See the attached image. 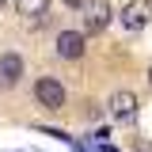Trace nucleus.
<instances>
[{
  "label": "nucleus",
  "instance_id": "f257e3e1",
  "mask_svg": "<svg viewBox=\"0 0 152 152\" xmlns=\"http://www.w3.org/2000/svg\"><path fill=\"white\" fill-rule=\"evenodd\" d=\"M34 99L46 110H61V107H65V88H61V80H57V76H42L34 84Z\"/></svg>",
  "mask_w": 152,
  "mask_h": 152
},
{
  "label": "nucleus",
  "instance_id": "f03ea898",
  "mask_svg": "<svg viewBox=\"0 0 152 152\" xmlns=\"http://www.w3.org/2000/svg\"><path fill=\"white\" fill-rule=\"evenodd\" d=\"M107 23H110V4L107 0H88L84 4V27L99 34V31H107Z\"/></svg>",
  "mask_w": 152,
  "mask_h": 152
},
{
  "label": "nucleus",
  "instance_id": "7ed1b4c3",
  "mask_svg": "<svg viewBox=\"0 0 152 152\" xmlns=\"http://www.w3.org/2000/svg\"><path fill=\"white\" fill-rule=\"evenodd\" d=\"M148 19H152V0H129L126 12H122V27L126 31H141Z\"/></svg>",
  "mask_w": 152,
  "mask_h": 152
},
{
  "label": "nucleus",
  "instance_id": "20e7f679",
  "mask_svg": "<svg viewBox=\"0 0 152 152\" xmlns=\"http://www.w3.org/2000/svg\"><path fill=\"white\" fill-rule=\"evenodd\" d=\"M107 107H110L114 122H133V114H137V95L133 91H114Z\"/></svg>",
  "mask_w": 152,
  "mask_h": 152
},
{
  "label": "nucleus",
  "instance_id": "39448f33",
  "mask_svg": "<svg viewBox=\"0 0 152 152\" xmlns=\"http://www.w3.org/2000/svg\"><path fill=\"white\" fill-rule=\"evenodd\" d=\"M57 57H65V61L84 57V34L80 31H61L57 34Z\"/></svg>",
  "mask_w": 152,
  "mask_h": 152
},
{
  "label": "nucleus",
  "instance_id": "423d86ee",
  "mask_svg": "<svg viewBox=\"0 0 152 152\" xmlns=\"http://www.w3.org/2000/svg\"><path fill=\"white\" fill-rule=\"evenodd\" d=\"M19 76H23V57H19V53H4V57H0V84L12 88Z\"/></svg>",
  "mask_w": 152,
  "mask_h": 152
},
{
  "label": "nucleus",
  "instance_id": "0eeeda50",
  "mask_svg": "<svg viewBox=\"0 0 152 152\" xmlns=\"http://www.w3.org/2000/svg\"><path fill=\"white\" fill-rule=\"evenodd\" d=\"M15 8H19V15H46L50 12V0H15Z\"/></svg>",
  "mask_w": 152,
  "mask_h": 152
},
{
  "label": "nucleus",
  "instance_id": "6e6552de",
  "mask_svg": "<svg viewBox=\"0 0 152 152\" xmlns=\"http://www.w3.org/2000/svg\"><path fill=\"white\" fill-rule=\"evenodd\" d=\"M148 88H152V65H148Z\"/></svg>",
  "mask_w": 152,
  "mask_h": 152
},
{
  "label": "nucleus",
  "instance_id": "1a4fd4ad",
  "mask_svg": "<svg viewBox=\"0 0 152 152\" xmlns=\"http://www.w3.org/2000/svg\"><path fill=\"white\" fill-rule=\"evenodd\" d=\"M103 152H118V148H110V145H107V148H103Z\"/></svg>",
  "mask_w": 152,
  "mask_h": 152
},
{
  "label": "nucleus",
  "instance_id": "9d476101",
  "mask_svg": "<svg viewBox=\"0 0 152 152\" xmlns=\"http://www.w3.org/2000/svg\"><path fill=\"white\" fill-rule=\"evenodd\" d=\"M0 4H4V0H0Z\"/></svg>",
  "mask_w": 152,
  "mask_h": 152
}]
</instances>
